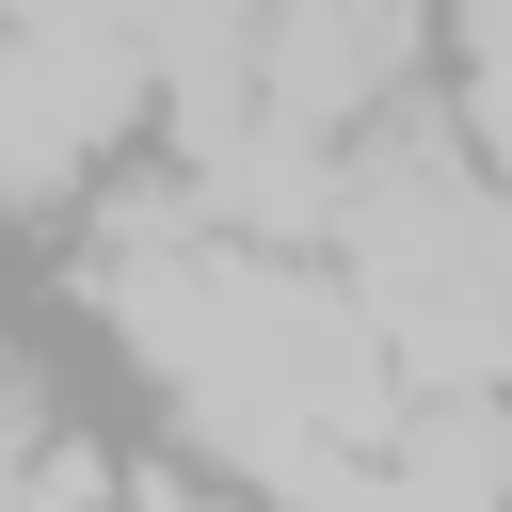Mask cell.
<instances>
[{
  "label": "cell",
  "mask_w": 512,
  "mask_h": 512,
  "mask_svg": "<svg viewBox=\"0 0 512 512\" xmlns=\"http://www.w3.org/2000/svg\"><path fill=\"white\" fill-rule=\"evenodd\" d=\"M336 256H352L400 384H432V400H496L512 384V192H480L448 144L352 160Z\"/></svg>",
  "instance_id": "6da1fadb"
},
{
  "label": "cell",
  "mask_w": 512,
  "mask_h": 512,
  "mask_svg": "<svg viewBox=\"0 0 512 512\" xmlns=\"http://www.w3.org/2000/svg\"><path fill=\"white\" fill-rule=\"evenodd\" d=\"M400 48H416V0H272L256 112H288V128H336V112H368V96L400 80Z\"/></svg>",
  "instance_id": "7a4b0ae2"
},
{
  "label": "cell",
  "mask_w": 512,
  "mask_h": 512,
  "mask_svg": "<svg viewBox=\"0 0 512 512\" xmlns=\"http://www.w3.org/2000/svg\"><path fill=\"white\" fill-rule=\"evenodd\" d=\"M384 512H512V400H416L384 448Z\"/></svg>",
  "instance_id": "3957f363"
},
{
  "label": "cell",
  "mask_w": 512,
  "mask_h": 512,
  "mask_svg": "<svg viewBox=\"0 0 512 512\" xmlns=\"http://www.w3.org/2000/svg\"><path fill=\"white\" fill-rule=\"evenodd\" d=\"M96 144H80V112H64V80L0 32V208H32V192H64Z\"/></svg>",
  "instance_id": "277c9868"
},
{
  "label": "cell",
  "mask_w": 512,
  "mask_h": 512,
  "mask_svg": "<svg viewBox=\"0 0 512 512\" xmlns=\"http://www.w3.org/2000/svg\"><path fill=\"white\" fill-rule=\"evenodd\" d=\"M464 48H480V80L512 64V0H464Z\"/></svg>",
  "instance_id": "5b68a950"
}]
</instances>
